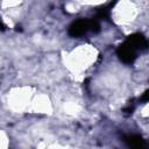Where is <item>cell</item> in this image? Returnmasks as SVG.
<instances>
[{"label": "cell", "instance_id": "cell-1", "mask_svg": "<svg viewBox=\"0 0 149 149\" xmlns=\"http://www.w3.org/2000/svg\"><path fill=\"white\" fill-rule=\"evenodd\" d=\"M93 24H94V22H91V21H77L76 23L72 24V27H71V29H70V34L73 35V36L83 35V34H85Z\"/></svg>", "mask_w": 149, "mask_h": 149}, {"label": "cell", "instance_id": "cell-2", "mask_svg": "<svg viewBox=\"0 0 149 149\" xmlns=\"http://www.w3.org/2000/svg\"><path fill=\"white\" fill-rule=\"evenodd\" d=\"M127 142L132 147H135V148H141V147L144 146V142H143V140L140 136H129L127 139Z\"/></svg>", "mask_w": 149, "mask_h": 149}]
</instances>
